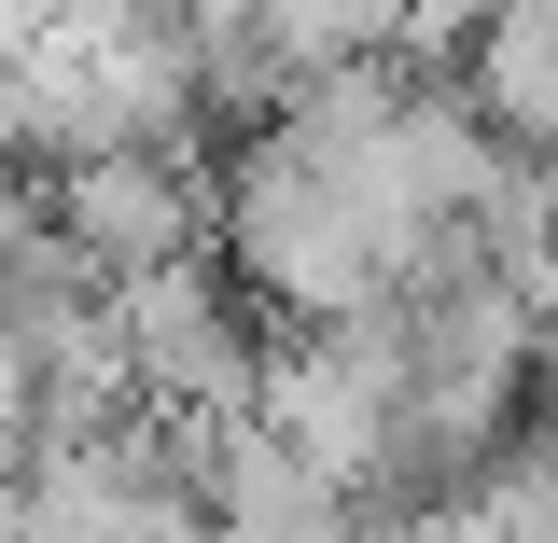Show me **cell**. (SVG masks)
Here are the masks:
<instances>
[{
    "mask_svg": "<svg viewBox=\"0 0 558 543\" xmlns=\"http://www.w3.org/2000/svg\"><path fill=\"white\" fill-rule=\"evenodd\" d=\"M209 251L252 279V307L266 321H336V307H377L391 293V266H405V237L363 209V182H349L336 153H307V139L279 126H238L223 153H209Z\"/></svg>",
    "mask_w": 558,
    "mask_h": 543,
    "instance_id": "obj_1",
    "label": "cell"
},
{
    "mask_svg": "<svg viewBox=\"0 0 558 543\" xmlns=\"http://www.w3.org/2000/svg\"><path fill=\"white\" fill-rule=\"evenodd\" d=\"M112 335H126L140 405H168V418H223V405H252L266 307H252V279L223 266V251H182V266L112 279Z\"/></svg>",
    "mask_w": 558,
    "mask_h": 543,
    "instance_id": "obj_2",
    "label": "cell"
},
{
    "mask_svg": "<svg viewBox=\"0 0 558 543\" xmlns=\"http://www.w3.org/2000/svg\"><path fill=\"white\" fill-rule=\"evenodd\" d=\"M43 209H57V237L84 251L98 279H140V266H182L209 251V153H168V139H98V153H70L43 168Z\"/></svg>",
    "mask_w": 558,
    "mask_h": 543,
    "instance_id": "obj_3",
    "label": "cell"
},
{
    "mask_svg": "<svg viewBox=\"0 0 558 543\" xmlns=\"http://www.w3.org/2000/svg\"><path fill=\"white\" fill-rule=\"evenodd\" d=\"M196 516H223V530H349V474L307 460L279 418L223 405L196 446Z\"/></svg>",
    "mask_w": 558,
    "mask_h": 543,
    "instance_id": "obj_4",
    "label": "cell"
},
{
    "mask_svg": "<svg viewBox=\"0 0 558 543\" xmlns=\"http://www.w3.org/2000/svg\"><path fill=\"white\" fill-rule=\"evenodd\" d=\"M461 57V98H475L502 139H558V0H475V28L447 42Z\"/></svg>",
    "mask_w": 558,
    "mask_h": 543,
    "instance_id": "obj_5",
    "label": "cell"
}]
</instances>
